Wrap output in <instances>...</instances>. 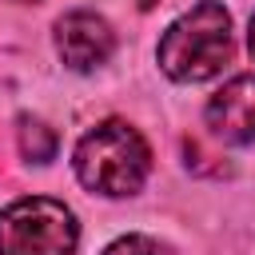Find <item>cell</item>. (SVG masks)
<instances>
[{"mask_svg": "<svg viewBox=\"0 0 255 255\" xmlns=\"http://www.w3.org/2000/svg\"><path fill=\"white\" fill-rule=\"evenodd\" d=\"M231 16L219 0H199L159 40V68L175 84H203L231 64Z\"/></svg>", "mask_w": 255, "mask_h": 255, "instance_id": "cell-1", "label": "cell"}, {"mask_svg": "<svg viewBox=\"0 0 255 255\" xmlns=\"http://www.w3.org/2000/svg\"><path fill=\"white\" fill-rule=\"evenodd\" d=\"M72 163L88 191L120 199V195H135L143 187V179L151 171V151L131 124L104 120L76 143Z\"/></svg>", "mask_w": 255, "mask_h": 255, "instance_id": "cell-2", "label": "cell"}, {"mask_svg": "<svg viewBox=\"0 0 255 255\" xmlns=\"http://www.w3.org/2000/svg\"><path fill=\"white\" fill-rule=\"evenodd\" d=\"M76 243L80 223L60 199L28 195L0 211V255H72Z\"/></svg>", "mask_w": 255, "mask_h": 255, "instance_id": "cell-3", "label": "cell"}, {"mask_svg": "<svg viewBox=\"0 0 255 255\" xmlns=\"http://www.w3.org/2000/svg\"><path fill=\"white\" fill-rule=\"evenodd\" d=\"M116 48V32L96 12H68L56 20V52L72 72H92L108 64Z\"/></svg>", "mask_w": 255, "mask_h": 255, "instance_id": "cell-4", "label": "cell"}, {"mask_svg": "<svg viewBox=\"0 0 255 255\" xmlns=\"http://www.w3.org/2000/svg\"><path fill=\"white\" fill-rule=\"evenodd\" d=\"M207 128L223 143H251L255 139V72L231 76L207 100Z\"/></svg>", "mask_w": 255, "mask_h": 255, "instance_id": "cell-5", "label": "cell"}, {"mask_svg": "<svg viewBox=\"0 0 255 255\" xmlns=\"http://www.w3.org/2000/svg\"><path fill=\"white\" fill-rule=\"evenodd\" d=\"M20 151L32 159V163H48L56 155V131L40 120H20Z\"/></svg>", "mask_w": 255, "mask_h": 255, "instance_id": "cell-6", "label": "cell"}, {"mask_svg": "<svg viewBox=\"0 0 255 255\" xmlns=\"http://www.w3.org/2000/svg\"><path fill=\"white\" fill-rule=\"evenodd\" d=\"M104 255H175L167 243H159V239H151V235H124V239H116Z\"/></svg>", "mask_w": 255, "mask_h": 255, "instance_id": "cell-7", "label": "cell"}, {"mask_svg": "<svg viewBox=\"0 0 255 255\" xmlns=\"http://www.w3.org/2000/svg\"><path fill=\"white\" fill-rule=\"evenodd\" d=\"M247 44H251V56H255V16H251V32H247Z\"/></svg>", "mask_w": 255, "mask_h": 255, "instance_id": "cell-8", "label": "cell"}, {"mask_svg": "<svg viewBox=\"0 0 255 255\" xmlns=\"http://www.w3.org/2000/svg\"><path fill=\"white\" fill-rule=\"evenodd\" d=\"M20 4H36V0H20Z\"/></svg>", "mask_w": 255, "mask_h": 255, "instance_id": "cell-9", "label": "cell"}]
</instances>
